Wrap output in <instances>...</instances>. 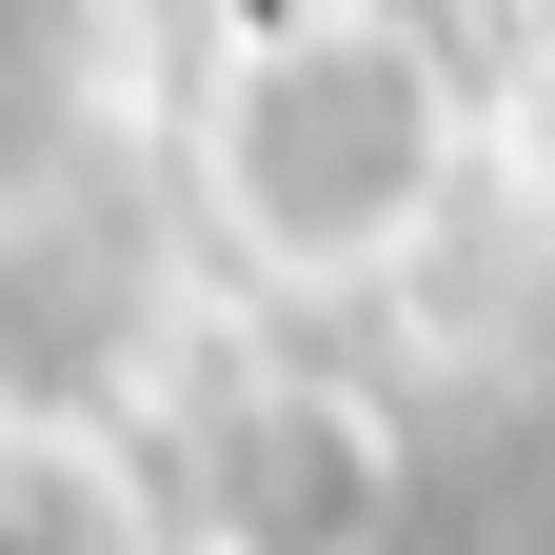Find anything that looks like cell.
<instances>
[{
    "instance_id": "obj_1",
    "label": "cell",
    "mask_w": 555,
    "mask_h": 555,
    "mask_svg": "<svg viewBox=\"0 0 555 555\" xmlns=\"http://www.w3.org/2000/svg\"><path fill=\"white\" fill-rule=\"evenodd\" d=\"M437 139H456V100H437V60L397 21H298L219 100V219L278 278H337V258H377L437 198Z\"/></svg>"
},
{
    "instance_id": "obj_2",
    "label": "cell",
    "mask_w": 555,
    "mask_h": 555,
    "mask_svg": "<svg viewBox=\"0 0 555 555\" xmlns=\"http://www.w3.org/2000/svg\"><path fill=\"white\" fill-rule=\"evenodd\" d=\"M0 555H60V535H40V516H21V496H0Z\"/></svg>"
}]
</instances>
